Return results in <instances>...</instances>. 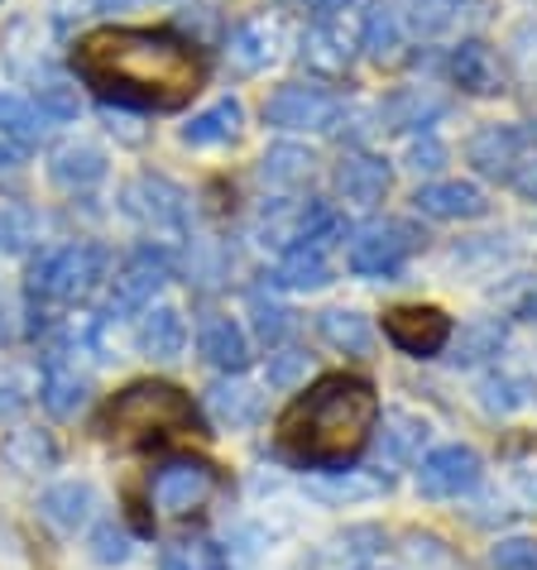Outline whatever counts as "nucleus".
I'll use <instances>...</instances> for the list:
<instances>
[{
  "label": "nucleus",
  "instance_id": "1",
  "mask_svg": "<svg viewBox=\"0 0 537 570\" xmlns=\"http://www.w3.org/2000/svg\"><path fill=\"white\" fill-rule=\"evenodd\" d=\"M77 77L106 101L178 110L207 77V62L173 29H91L72 53Z\"/></svg>",
  "mask_w": 537,
  "mask_h": 570
},
{
  "label": "nucleus",
  "instance_id": "2",
  "mask_svg": "<svg viewBox=\"0 0 537 570\" xmlns=\"http://www.w3.org/2000/svg\"><path fill=\"white\" fill-rule=\"evenodd\" d=\"M379 422V399L365 379L331 374L318 379L289 413H283V446L303 465H345L365 451Z\"/></svg>",
  "mask_w": 537,
  "mask_h": 570
},
{
  "label": "nucleus",
  "instance_id": "3",
  "mask_svg": "<svg viewBox=\"0 0 537 570\" xmlns=\"http://www.w3.org/2000/svg\"><path fill=\"white\" fill-rule=\"evenodd\" d=\"M197 426V407L187 403V393L173 384H130L116 393L101 417V432L120 446H139V441H159V436H178Z\"/></svg>",
  "mask_w": 537,
  "mask_h": 570
},
{
  "label": "nucleus",
  "instance_id": "4",
  "mask_svg": "<svg viewBox=\"0 0 537 570\" xmlns=\"http://www.w3.org/2000/svg\"><path fill=\"white\" fill-rule=\"evenodd\" d=\"M106 278V249L101 245H62L43 255L29 278V293L39 303H77Z\"/></svg>",
  "mask_w": 537,
  "mask_h": 570
},
{
  "label": "nucleus",
  "instance_id": "5",
  "mask_svg": "<svg viewBox=\"0 0 537 570\" xmlns=\"http://www.w3.org/2000/svg\"><path fill=\"white\" fill-rule=\"evenodd\" d=\"M264 120L289 135H331L345 120V101L318 82H289L264 101Z\"/></svg>",
  "mask_w": 537,
  "mask_h": 570
},
{
  "label": "nucleus",
  "instance_id": "6",
  "mask_svg": "<svg viewBox=\"0 0 537 570\" xmlns=\"http://www.w3.org/2000/svg\"><path fill=\"white\" fill-rule=\"evenodd\" d=\"M418 245H422V235H418V226H408V220H370L351 240L345 264H351V274H360V278H393Z\"/></svg>",
  "mask_w": 537,
  "mask_h": 570
},
{
  "label": "nucleus",
  "instance_id": "7",
  "mask_svg": "<svg viewBox=\"0 0 537 570\" xmlns=\"http://www.w3.org/2000/svg\"><path fill=\"white\" fill-rule=\"evenodd\" d=\"M212 494H216V470L202 461H168L149 480V503L164 518H187V513L207 509Z\"/></svg>",
  "mask_w": 537,
  "mask_h": 570
},
{
  "label": "nucleus",
  "instance_id": "8",
  "mask_svg": "<svg viewBox=\"0 0 537 570\" xmlns=\"http://www.w3.org/2000/svg\"><path fill=\"white\" fill-rule=\"evenodd\" d=\"M168 274H173V259L164 255V249H154V245L135 249V255L120 264L116 288H110V297H106V312H110V316L139 312V307H145L149 297L159 293L164 283H168Z\"/></svg>",
  "mask_w": 537,
  "mask_h": 570
},
{
  "label": "nucleus",
  "instance_id": "9",
  "mask_svg": "<svg viewBox=\"0 0 537 570\" xmlns=\"http://www.w3.org/2000/svg\"><path fill=\"white\" fill-rule=\"evenodd\" d=\"M418 484L432 499H461L480 484V455L470 446H437L432 455H422Z\"/></svg>",
  "mask_w": 537,
  "mask_h": 570
},
{
  "label": "nucleus",
  "instance_id": "10",
  "mask_svg": "<svg viewBox=\"0 0 537 570\" xmlns=\"http://www.w3.org/2000/svg\"><path fill=\"white\" fill-rule=\"evenodd\" d=\"M384 331H389V341L399 345L403 355L428 360L451 341V316L437 312V307H393L384 316Z\"/></svg>",
  "mask_w": 537,
  "mask_h": 570
},
{
  "label": "nucleus",
  "instance_id": "11",
  "mask_svg": "<svg viewBox=\"0 0 537 570\" xmlns=\"http://www.w3.org/2000/svg\"><path fill=\"white\" fill-rule=\"evenodd\" d=\"M524 130L518 125H485V130L470 135V145H466V158H470V168L485 173V178H509L514 183V173L518 164H524Z\"/></svg>",
  "mask_w": 537,
  "mask_h": 570
},
{
  "label": "nucleus",
  "instance_id": "12",
  "mask_svg": "<svg viewBox=\"0 0 537 570\" xmlns=\"http://www.w3.org/2000/svg\"><path fill=\"white\" fill-rule=\"evenodd\" d=\"M413 207L432 220H476L489 212V202L476 183H461V178H447V183H428L418 187Z\"/></svg>",
  "mask_w": 537,
  "mask_h": 570
},
{
  "label": "nucleus",
  "instance_id": "13",
  "mask_svg": "<svg viewBox=\"0 0 537 570\" xmlns=\"http://www.w3.org/2000/svg\"><path fill=\"white\" fill-rule=\"evenodd\" d=\"M125 212L130 216H139L145 226H159V230H168V226H183V193L173 183H164V178H135L130 187H125Z\"/></svg>",
  "mask_w": 537,
  "mask_h": 570
},
{
  "label": "nucleus",
  "instance_id": "14",
  "mask_svg": "<svg viewBox=\"0 0 537 570\" xmlns=\"http://www.w3.org/2000/svg\"><path fill=\"white\" fill-rule=\"evenodd\" d=\"M336 193L355 207H379L389 193V168L374 154H345L336 164Z\"/></svg>",
  "mask_w": 537,
  "mask_h": 570
},
{
  "label": "nucleus",
  "instance_id": "15",
  "mask_svg": "<svg viewBox=\"0 0 537 570\" xmlns=\"http://www.w3.org/2000/svg\"><path fill=\"white\" fill-rule=\"evenodd\" d=\"M197 345H202V355H207V364H216V370H226V374H241L250 364V336L231 316H207L197 331Z\"/></svg>",
  "mask_w": 537,
  "mask_h": 570
},
{
  "label": "nucleus",
  "instance_id": "16",
  "mask_svg": "<svg viewBox=\"0 0 537 570\" xmlns=\"http://www.w3.org/2000/svg\"><path fill=\"white\" fill-rule=\"evenodd\" d=\"M91 509H97V494H91V484H82V480H62V484H53V489H43V499H39L43 522H49V528H58V532L87 528Z\"/></svg>",
  "mask_w": 537,
  "mask_h": 570
},
{
  "label": "nucleus",
  "instance_id": "17",
  "mask_svg": "<svg viewBox=\"0 0 537 570\" xmlns=\"http://www.w3.org/2000/svg\"><path fill=\"white\" fill-rule=\"evenodd\" d=\"M135 345H139V355H149V360L183 355V345H187L183 316L173 307H149L145 316H139V326H135Z\"/></svg>",
  "mask_w": 537,
  "mask_h": 570
},
{
  "label": "nucleus",
  "instance_id": "18",
  "mask_svg": "<svg viewBox=\"0 0 537 570\" xmlns=\"http://www.w3.org/2000/svg\"><path fill=\"white\" fill-rule=\"evenodd\" d=\"M451 77L461 91H476V97H495L499 91V58L489 43L480 39H466L461 49L451 53Z\"/></svg>",
  "mask_w": 537,
  "mask_h": 570
},
{
  "label": "nucleus",
  "instance_id": "19",
  "mask_svg": "<svg viewBox=\"0 0 537 570\" xmlns=\"http://www.w3.org/2000/svg\"><path fill=\"white\" fill-rule=\"evenodd\" d=\"M207 407L221 426L241 432V426H255L264 413V393L250 389V384H212L207 389Z\"/></svg>",
  "mask_w": 537,
  "mask_h": 570
},
{
  "label": "nucleus",
  "instance_id": "20",
  "mask_svg": "<svg viewBox=\"0 0 537 570\" xmlns=\"http://www.w3.org/2000/svg\"><path fill=\"white\" fill-rule=\"evenodd\" d=\"M360 49H365L374 62H393L403 49V24H399V10L389 0H374L365 10V24H360Z\"/></svg>",
  "mask_w": 537,
  "mask_h": 570
},
{
  "label": "nucleus",
  "instance_id": "21",
  "mask_svg": "<svg viewBox=\"0 0 537 570\" xmlns=\"http://www.w3.org/2000/svg\"><path fill=\"white\" fill-rule=\"evenodd\" d=\"M274 283H279V288H293V293L326 288V283H331L326 249H318V245H297V249H289V255H283V264L274 268Z\"/></svg>",
  "mask_w": 537,
  "mask_h": 570
},
{
  "label": "nucleus",
  "instance_id": "22",
  "mask_svg": "<svg viewBox=\"0 0 537 570\" xmlns=\"http://www.w3.org/2000/svg\"><path fill=\"white\" fill-rule=\"evenodd\" d=\"M318 331L326 336V345H336L345 355H370L374 351V331H370V316H360L351 307H331L318 316Z\"/></svg>",
  "mask_w": 537,
  "mask_h": 570
},
{
  "label": "nucleus",
  "instance_id": "23",
  "mask_svg": "<svg viewBox=\"0 0 537 570\" xmlns=\"http://www.w3.org/2000/svg\"><path fill=\"white\" fill-rule=\"evenodd\" d=\"M87 393H91L87 374L68 370V364H49L39 399H43V407H49L53 417H77V413H82V403H87Z\"/></svg>",
  "mask_w": 537,
  "mask_h": 570
},
{
  "label": "nucleus",
  "instance_id": "24",
  "mask_svg": "<svg viewBox=\"0 0 537 570\" xmlns=\"http://www.w3.org/2000/svg\"><path fill=\"white\" fill-rule=\"evenodd\" d=\"M53 183L58 187H68V193H77V187H91V183H101V173H106V154L101 149H91V145H62L53 154Z\"/></svg>",
  "mask_w": 537,
  "mask_h": 570
},
{
  "label": "nucleus",
  "instance_id": "25",
  "mask_svg": "<svg viewBox=\"0 0 537 570\" xmlns=\"http://www.w3.org/2000/svg\"><path fill=\"white\" fill-rule=\"evenodd\" d=\"M241 101H216L207 106L202 116H193V125H183V145L193 149H207V145H226V139H235V130H241Z\"/></svg>",
  "mask_w": 537,
  "mask_h": 570
},
{
  "label": "nucleus",
  "instance_id": "26",
  "mask_svg": "<svg viewBox=\"0 0 537 570\" xmlns=\"http://www.w3.org/2000/svg\"><path fill=\"white\" fill-rule=\"evenodd\" d=\"M303 62H312V68L326 72V77H341L351 68V43L341 39L336 24H318L303 35Z\"/></svg>",
  "mask_w": 537,
  "mask_h": 570
},
{
  "label": "nucleus",
  "instance_id": "27",
  "mask_svg": "<svg viewBox=\"0 0 537 570\" xmlns=\"http://www.w3.org/2000/svg\"><path fill=\"white\" fill-rule=\"evenodd\" d=\"M461 6L466 0H399V24L403 29H413V35H422V39H432V35H441V29H451V20L461 14Z\"/></svg>",
  "mask_w": 537,
  "mask_h": 570
},
{
  "label": "nucleus",
  "instance_id": "28",
  "mask_svg": "<svg viewBox=\"0 0 537 570\" xmlns=\"http://www.w3.org/2000/svg\"><path fill=\"white\" fill-rule=\"evenodd\" d=\"M312 158L307 149H297V145H274L264 154V164H260V178L268 183V187H303L307 178H312Z\"/></svg>",
  "mask_w": 537,
  "mask_h": 570
},
{
  "label": "nucleus",
  "instance_id": "29",
  "mask_svg": "<svg viewBox=\"0 0 537 570\" xmlns=\"http://www.w3.org/2000/svg\"><path fill=\"white\" fill-rule=\"evenodd\" d=\"M49 116H43L39 101H25V97H10L0 91V135H14V139H39Z\"/></svg>",
  "mask_w": 537,
  "mask_h": 570
},
{
  "label": "nucleus",
  "instance_id": "30",
  "mask_svg": "<svg viewBox=\"0 0 537 570\" xmlns=\"http://www.w3.org/2000/svg\"><path fill=\"white\" fill-rule=\"evenodd\" d=\"M226 58H231L235 72H255V68H264V62L274 58V35H268V29H260V24L235 29Z\"/></svg>",
  "mask_w": 537,
  "mask_h": 570
},
{
  "label": "nucleus",
  "instance_id": "31",
  "mask_svg": "<svg viewBox=\"0 0 537 570\" xmlns=\"http://www.w3.org/2000/svg\"><path fill=\"white\" fill-rule=\"evenodd\" d=\"M447 101L441 97H422V91H399L389 106H384V125L389 130H408V125H428L432 116H441Z\"/></svg>",
  "mask_w": 537,
  "mask_h": 570
},
{
  "label": "nucleus",
  "instance_id": "32",
  "mask_svg": "<svg viewBox=\"0 0 537 570\" xmlns=\"http://www.w3.org/2000/svg\"><path fill=\"white\" fill-rule=\"evenodd\" d=\"M509 68L518 82L537 91V24H518L509 35Z\"/></svg>",
  "mask_w": 537,
  "mask_h": 570
},
{
  "label": "nucleus",
  "instance_id": "33",
  "mask_svg": "<svg viewBox=\"0 0 537 570\" xmlns=\"http://www.w3.org/2000/svg\"><path fill=\"white\" fill-rule=\"evenodd\" d=\"M164 570H226V557L212 542H183L164 557Z\"/></svg>",
  "mask_w": 537,
  "mask_h": 570
},
{
  "label": "nucleus",
  "instance_id": "34",
  "mask_svg": "<svg viewBox=\"0 0 537 570\" xmlns=\"http://www.w3.org/2000/svg\"><path fill=\"white\" fill-rule=\"evenodd\" d=\"M495 570H537V537H504L489 551Z\"/></svg>",
  "mask_w": 537,
  "mask_h": 570
},
{
  "label": "nucleus",
  "instance_id": "35",
  "mask_svg": "<svg viewBox=\"0 0 537 570\" xmlns=\"http://www.w3.org/2000/svg\"><path fill=\"white\" fill-rule=\"evenodd\" d=\"M91 561H101V566L130 561V537H125V528H116V522H97V528H91Z\"/></svg>",
  "mask_w": 537,
  "mask_h": 570
},
{
  "label": "nucleus",
  "instance_id": "36",
  "mask_svg": "<svg viewBox=\"0 0 537 570\" xmlns=\"http://www.w3.org/2000/svg\"><path fill=\"white\" fill-rule=\"evenodd\" d=\"M250 312H255L260 341H264V345H279V341H283V331H289V312L274 307V303H264V297H255V303H250Z\"/></svg>",
  "mask_w": 537,
  "mask_h": 570
},
{
  "label": "nucleus",
  "instance_id": "37",
  "mask_svg": "<svg viewBox=\"0 0 537 570\" xmlns=\"http://www.w3.org/2000/svg\"><path fill=\"white\" fill-rule=\"evenodd\" d=\"M303 374H307V355H297V351L268 355V384H274V389H293Z\"/></svg>",
  "mask_w": 537,
  "mask_h": 570
},
{
  "label": "nucleus",
  "instance_id": "38",
  "mask_svg": "<svg viewBox=\"0 0 537 570\" xmlns=\"http://www.w3.org/2000/svg\"><path fill=\"white\" fill-rule=\"evenodd\" d=\"M0 570H35V551L25 547L20 532L0 528Z\"/></svg>",
  "mask_w": 537,
  "mask_h": 570
},
{
  "label": "nucleus",
  "instance_id": "39",
  "mask_svg": "<svg viewBox=\"0 0 537 570\" xmlns=\"http://www.w3.org/2000/svg\"><path fill=\"white\" fill-rule=\"evenodd\" d=\"M441 164H447V149H441L432 135H428V139H418V145L408 149V168H418V173H437Z\"/></svg>",
  "mask_w": 537,
  "mask_h": 570
},
{
  "label": "nucleus",
  "instance_id": "40",
  "mask_svg": "<svg viewBox=\"0 0 537 570\" xmlns=\"http://www.w3.org/2000/svg\"><path fill=\"white\" fill-rule=\"evenodd\" d=\"M389 426H399V432H389V441H393V455H408V451H413L422 436H428V426L413 422V417H389Z\"/></svg>",
  "mask_w": 537,
  "mask_h": 570
},
{
  "label": "nucleus",
  "instance_id": "41",
  "mask_svg": "<svg viewBox=\"0 0 537 570\" xmlns=\"http://www.w3.org/2000/svg\"><path fill=\"white\" fill-rule=\"evenodd\" d=\"M379 489V480H331V484H318V494H326V499H365V494H374Z\"/></svg>",
  "mask_w": 537,
  "mask_h": 570
},
{
  "label": "nucleus",
  "instance_id": "42",
  "mask_svg": "<svg viewBox=\"0 0 537 570\" xmlns=\"http://www.w3.org/2000/svg\"><path fill=\"white\" fill-rule=\"evenodd\" d=\"M514 187H518V193H524L528 202H537V149L524 154V164H518V173H514Z\"/></svg>",
  "mask_w": 537,
  "mask_h": 570
},
{
  "label": "nucleus",
  "instance_id": "43",
  "mask_svg": "<svg viewBox=\"0 0 537 570\" xmlns=\"http://www.w3.org/2000/svg\"><path fill=\"white\" fill-rule=\"evenodd\" d=\"M14 407H20V393H14L10 384H0V417H10Z\"/></svg>",
  "mask_w": 537,
  "mask_h": 570
},
{
  "label": "nucleus",
  "instance_id": "44",
  "mask_svg": "<svg viewBox=\"0 0 537 570\" xmlns=\"http://www.w3.org/2000/svg\"><path fill=\"white\" fill-rule=\"evenodd\" d=\"M345 6V0H312V10H322V14H336Z\"/></svg>",
  "mask_w": 537,
  "mask_h": 570
},
{
  "label": "nucleus",
  "instance_id": "45",
  "mask_svg": "<svg viewBox=\"0 0 537 570\" xmlns=\"http://www.w3.org/2000/svg\"><path fill=\"white\" fill-rule=\"evenodd\" d=\"M101 6H130V0H101Z\"/></svg>",
  "mask_w": 537,
  "mask_h": 570
}]
</instances>
